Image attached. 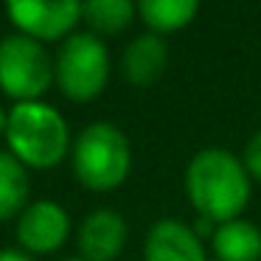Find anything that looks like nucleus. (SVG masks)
<instances>
[{
	"label": "nucleus",
	"instance_id": "1",
	"mask_svg": "<svg viewBox=\"0 0 261 261\" xmlns=\"http://www.w3.org/2000/svg\"><path fill=\"white\" fill-rule=\"evenodd\" d=\"M182 188L199 219L222 225L244 214L253 197V177L244 160L230 149L205 146L186 163Z\"/></svg>",
	"mask_w": 261,
	"mask_h": 261
},
{
	"label": "nucleus",
	"instance_id": "2",
	"mask_svg": "<svg viewBox=\"0 0 261 261\" xmlns=\"http://www.w3.org/2000/svg\"><path fill=\"white\" fill-rule=\"evenodd\" d=\"M6 149L29 171H51L70 158L73 135L59 113V107L48 101H23L9 107L6 124Z\"/></svg>",
	"mask_w": 261,
	"mask_h": 261
},
{
	"label": "nucleus",
	"instance_id": "3",
	"mask_svg": "<svg viewBox=\"0 0 261 261\" xmlns=\"http://www.w3.org/2000/svg\"><path fill=\"white\" fill-rule=\"evenodd\" d=\"M70 171L76 182L93 194H110L132 174V143L113 121H93L73 135Z\"/></svg>",
	"mask_w": 261,
	"mask_h": 261
},
{
	"label": "nucleus",
	"instance_id": "4",
	"mask_svg": "<svg viewBox=\"0 0 261 261\" xmlns=\"http://www.w3.org/2000/svg\"><path fill=\"white\" fill-rule=\"evenodd\" d=\"M113 79V57L107 40L76 31L59 42L54 54V85L68 101L90 104L110 87Z\"/></svg>",
	"mask_w": 261,
	"mask_h": 261
},
{
	"label": "nucleus",
	"instance_id": "5",
	"mask_svg": "<svg viewBox=\"0 0 261 261\" xmlns=\"http://www.w3.org/2000/svg\"><path fill=\"white\" fill-rule=\"evenodd\" d=\"M54 87V54L45 42L25 34H6L0 40V93L12 104L40 101Z\"/></svg>",
	"mask_w": 261,
	"mask_h": 261
},
{
	"label": "nucleus",
	"instance_id": "6",
	"mask_svg": "<svg viewBox=\"0 0 261 261\" xmlns=\"http://www.w3.org/2000/svg\"><path fill=\"white\" fill-rule=\"evenodd\" d=\"M82 3L85 0H3V9L17 34L48 45L79 31Z\"/></svg>",
	"mask_w": 261,
	"mask_h": 261
},
{
	"label": "nucleus",
	"instance_id": "7",
	"mask_svg": "<svg viewBox=\"0 0 261 261\" xmlns=\"http://www.w3.org/2000/svg\"><path fill=\"white\" fill-rule=\"evenodd\" d=\"M73 222L62 202L57 199H31L23 214L14 219L17 247L29 255H54L68 244Z\"/></svg>",
	"mask_w": 261,
	"mask_h": 261
},
{
	"label": "nucleus",
	"instance_id": "8",
	"mask_svg": "<svg viewBox=\"0 0 261 261\" xmlns=\"http://www.w3.org/2000/svg\"><path fill=\"white\" fill-rule=\"evenodd\" d=\"M126 239L129 225L115 208H93L76 227V247L85 261H118Z\"/></svg>",
	"mask_w": 261,
	"mask_h": 261
},
{
	"label": "nucleus",
	"instance_id": "9",
	"mask_svg": "<svg viewBox=\"0 0 261 261\" xmlns=\"http://www.w3.org/2000/svg\"><path fill=\"white\" fill-rule=\"evenodd\" d=\"M143 261H211V253L194 225L166 216L143 236Z\"/></svg>",
	"mask_w": 261,
	"mask_h": 261
},
{
	"label": "nucleus",
	"instance_id": "10",
	"mask_svg": "<svg viewBox=\"0 0 261 261\" xmlns=\"http://www.w3.org/2000/svg\"><path fill=\"white\" fill-rule=\"evenodd\" d=\"M169 68V45L166 37L143 31L126 42L121 54V76L132 87H152L163 79Z\"/></svg>",
	"mask_w": 261,
	"mask_h": 261
},
{
	"label": "nucleus",
	"instance_id": "11",
	"mask_svg": "<svg viewBox=\"0 0 261 261\" xmlns=\"http://www.w3.org/2000/svg\"><path fill=\"white\" fill-rule=\"evenodd\" d=\"M208 253L214 261H261V227L244 216L222 222L208 239Z\"/></svg>",
	"mask_w": 261,
	"mask_h": 261
},
{
	"label": "nucleus",
	"instance_id": "12",
	"mask_svg": "<svg viewBox=\"0 0 261 261\" xmlns=\"http://www.w3.org/2000/svg\"><path fill=\"white\" fill-rule=\"evenodd\" d=\"M199 3L202 0H135L138 20L160 37L188 29L199 14Z\"/></svg>",
	"mask_w": 261,
	"mask_h": 261
},
{
	"label": "nucleus",
	"instance_id": "13",
	"mask_svg": "<svg viewBox=\"0 0 261 261\" xmlns=\"http://www.w3.org/2000/svg\"><path fill=\"white\" fill-rule=\"evenodd\" d=\"M31 202V171L9 149H0V225L14 222Z\"/></svg>",
	"mask_w": 261,
	"mask_h": 261
},
{
	"label": "nucleus",
	"instance_id": "14",
	"mask_svg": "<svg viewBox=\"0 0 261 261\" xmlns=\"http://www.w3.org/2000/svg\"><path fill=\"white\" fill-rule=\"evenodd\" d=\"M138 20L135 0H85L82 3V23L87 31L101 40L118 37Z\"/></svg>",
	"mask_w": 261,
	"mask_h": 261
},
{
	"label": "nucleus",
	"instance_id": "15",
	"mask_svg": "<svg viewBox=\"0 0 261 261\" xmlns=\"http://www.w3.org/2000/svg\"><path fill=\"white\" fill-rule=\"evenodd\" d=\"M242 160L247 166L250 177L255 182H261V129L250 135V141L244 143V152H242Z\"/></svg>",
	"mask_w": 261,
	"mask_h": 261
},
{
	"label": "nucleus",
	"instance_id": "16",
	"mask_svg": "<svg viewBox=\"0 0 261 261\" xmlns=\"http://www.w3.org/2000/svg\"><path fill=\"white\" fill-rule=\"evenodd\" d=\"M0 261H37V258L23 253L20 247H0Z\"/></svg>",
	"mask_w": 261,
	"mask_h": 261
},
{
	"label": "nucleus",
	"instance_id": "17",
	"mask_svg": "<svg viewBox=\"0 0 261 261\" xmlns=\"http://www.w3.org/2000/svg\"><path fill=\"white\" fill-rule=\"evenodd\" d=\"M6 124H9V110L0 107V138L6 135Z\"/></svg>",
	"mask_w": 261,
	"mask_h": 261
},
{
	"label": "nucleus",
	"instance_id": "18",
	"mask_svg": "<svg viewBox=\"0 0 261 261\" xmlns=\"http://www.w3.org/2000/svg\"><path fill=\"white\" fill-rule=\"evenodd\" d=\"M62 261H85L82 255H68V258H62Z\"/></svg>",
	"mask_w": 261,
	"mask_h": 261
},
{
	"label": "nucleus",
	"instance_id": "19",
	"mask_svg": "<svg viewBox=\"0 0 261 261\" xmlns=\"http://www.w3.org/2000/svg\"><path fill=\"white\" fill-rule=\"evenodd\" d=\"M211 261H214V258H211Z\"/></svg>",
	"mask_w": 261,
	"mask_h": 261
}]
</instances>
